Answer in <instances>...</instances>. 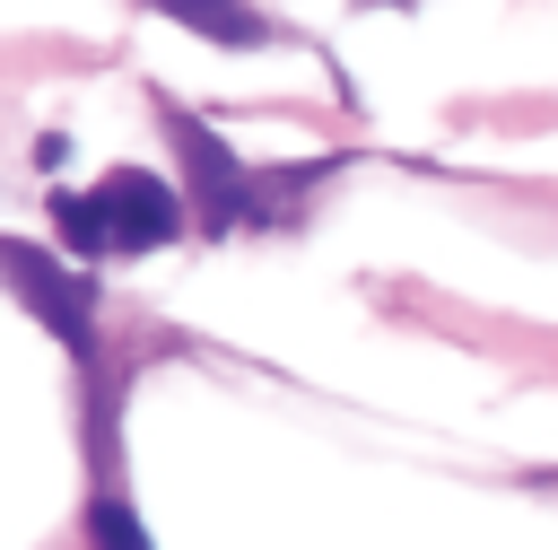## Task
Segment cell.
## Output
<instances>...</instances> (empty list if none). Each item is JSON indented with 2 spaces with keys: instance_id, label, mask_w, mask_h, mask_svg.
I'll return each instance as SVG.
<instances>
[{
  "instance_id": "obj_1",
  "label": "cell",
  "mask_w": 558,
  "mask_h": 550,
  "mask_svg": "<svg viewBox=\"0 0 558 550\" xmlns=\"http://www.w3.org/2000/svg\"><path fill=\"white\" fill-rule=\"evenodd\" d=\"M0 279H17L26 314H35L52 340H70V358H96V288H87L78 271H61L52 253H35V244L0 236Z\"/></svg>"
},
{
  "instance_id": "obj_2",
  "label": "cell",
  "mask_w": 558,
  "mask_h": 550,
  "mask_svg": "<svg viewBox=\"0 0 558 550\" xmlns=\"http://www.w3.org/2000/svg\"><path fill=\"white\" fill-rule=\"evenodd\" d=\"M87 201H96L113 253H157V244L183 236V201H174V183H157V175H140V166H113Z\"/></svg>"
},
{
  "instance_id": "obj_3",
  "label": "cell",
  "mask_w": 558,
  "mask_h": 550,
  "mask_svg": "<svg viewBox=\"0 0 558 550\" xmlns=\"http://www.w3.org/2000/svg\"><path fill=\"white\" fill-rule=\"evenodd\" d=\"M166 140L183 148V175L201 183V201H209V227H227V218L244 210V166H235V148H227L209 122H192L183 105H166Z\"/></svg>"
},
{
  "instance_id": "obj_4",
  "label": "cell",
  "mask_w": 558,
  "mask_h": 550,
  "mask_svg": "<svg viewBox=\"0 0 558 550\" xmlns=\"http://www.w3.org/2000/svg\"><path fill=\"white\" fill-rule=\"evenodd\" d=\"M148 9H166L174 26H192V35H209V44H235V52L270 44V17H262L253 0H148Z\"/></svg>"
},
{
  "instance_id": "obj_5",
  "label": "cell",
  "mask_w": 558,
  "mask_h": 550,
  "mask_svg": "<svg viewBox=\"0 0 558 550\" xmlns=\"http://www.w3.org/2000/svg\"><path fill=\"white\" fill-rule=\"evenodd\" d=\"M87 541H96V550H148V524H140L122 498H96V506H87Z\"/></svg>"
},
{
  "instance_id": "obj_6",
  "label": "cell",
  "mask_w": 558,
  "mask_h": 550,
  "mask_svg": "<svg viewBox=\"0 0 558 550\" xmlns=\"http://www.w3.org/2000/svg\"><path fill=\"white\" fill-rule=\"evenodd\" d=\"M52 218H61V244H70V253H113V244H105V218H96L87 192H61Z\"/></svg>"
}]
</instances>
